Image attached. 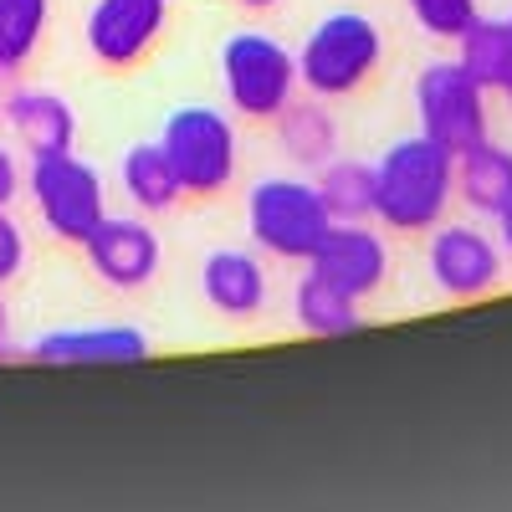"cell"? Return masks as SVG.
<instances>
[{
    "label": "cell",
    "instance_id": "obj_1",
    "mask_svg": "<svg viewBox=\"0 0 512 512\" xmlns=\"http://www.w3.org/2000/svg\"><path fill=\"white\" fill-rule=\"evenodd\" d=\"M456 200V154L436 139H400L374 164V216L405 236L436 231Z\"/></svg>",
    "mask_w": 512,
    "mask_h": 512
},
{
    "label": "cell",
    "instance_id": "obj_2",
    "mask_svg": "<svg viewBox=\"0 0 512 512\" xmlns=\"http://www.w3.org/2000/svg\"><path fill=\"white\" fill-rule=\"evenodd\" d=\"M246 226H251V241L267 256H282V262H313V251L333 231V216H328L318 185L292 180V175H267L246 195Z\"/></svg>",
    "mask_w": 512,
    "mask_h": 512
},
{
    "label": "cell",
    "instance_id": "obj_3",
    "mask_svg": "<svg viewBox=\"0 0 512 512\" xmlns=\"http://www.w3.org/2000/svg\"><path fill=\"white\" fill-rule=\"evenodd\" d=\"M384 57V36L364 11H333L318 21L297 52V82L313 98H344L379 67Z\"/></svg>",
    "mask_w": 512,
    "mask_h": 512
},
{
    "label": "cell",
    "instance_id": "obj_4",
    "mask_svg": "<svg viewBox=\"0 0 512 512\" xmlns=\"http://www.w3.org/2000/svg\"><path fill=\"white\" fill-rule=\"evenodd\" d=\"M159 149L175 169V180L185 195H221L231 180H236V128L221 108H205V103H190L180 113H169L164 134H159Z\"/></svg>",
    "mask_w": 512,
    "mask_h": 512
},
{
    "label": "cell",
    "instance_id": "obj_5",
    "mask_svg": "<svg viewBox=\"0 0 512 512\" xmlns=\"http://www.w3.org/2000/svg\"><path fill=\"white\" fill-rule=\"evenodd\" d=\"M415 113L420 134L451 154L487 144V88L461 62H431L415 77Z\"/></svg>",
    "mask_w": 512,
    "mask_h": 512
},
{
    "label": "cell",
    "instance_id": "obj_6",
    "mask_svg": "<svg viewBox=\"0 0 512 512\" xmlns=\"http://www.w3.org/2000/svg\"><path fill=\"white\" fill-rule=\"evenodd\" d=\"M221 82L236 113L246 118H277L297 93V57L277 36L236 31L221 47Z\"/></svg>",
    "mask_w": 512,
    "mask_h": 512
},
{
    "label": "cell",
    "instance_id": "obj_7",
    "mask_svg": "<svg viewBox=\"0 0 512 512\" xmlns=\"http://www.w3.org/2000/svg\"><path fill=\"white\" fill-rule=\"evenodd\" d=\"M31 200L41 210V221L57 241L82 246L108 216V200H103V180L93 164H82L72 149L67 154H41L31 159Z\"/></svg>",
    "mask_w": 512,
    "mask_h": 512
},
{
    "label": "cell",
    "instance_id": "obj_8",
    "mask_svg": "<svg viewBox=\"0 0 512 512\" xmlns=\"http://www.w3.org/2000/svg\"><path fill=\"white\" fill-rule=\"evenodd\" d=\"M169 21V0H93L88 11V52L103 67H134Z\"/></svg>",
    "mask_w": 512,
    "mask_h": 512
},
{
    "label": "cell",
    "instance_id": "obj_9",
    "mask_svg": "<svg viewBox=\"0 0 512 512\" xmlns=\"http://www.w3.org/2000/svg\"><path fill=\"white\" fill-rule=\"evenodd\" d=\"M425 262H431V282L446 297H487L502 282V251L477 226H441Z\"/></svg>",
    "mask_w": 512,
    "mask_h": 512
},
{
    "label": "cell",
    "instance_id": "obj_10",
    "mask_svg": "<svg viewBox=\"0 0 512 512\" xmlns=\"http://www.w3.org/2000/svg\"><path fill=\"white\" fill-rule=\"evenodd\" d=\"M149 349V333L144 328H128V323H103V328H57V333H41L36 344L26 349L31 364H52V369H82V364H144Z\"/></svg>",
    "mask_w": 512,
    "mask_h": 512
},
{
    "label": "cell",
    "instance_id": "obj_11",
    "mask_svg": "<svg viewBox=\"0 0 512 512\" xmlns=\"http://www.w3.org/2000/svg\"><path fill=\"white\" fill-rule=\"evenodd\" d=\"M308 272H318L323 282H333L338 292L364 297L384 287V272H390V251L384 241L364 226V221H333V231L323 236V246L313 251Z\"/></svg>",
    "mask_w": 512,
    "mask_h": 512
},
{
    "label": "cell",
    "instance_id": "obj_12",
    "mask_svg": "<svg viewBox=\"0 0 512 512\" xmlns=\"http://www.w3.org/2000/svg\"><path fill=\"white\" fill-rule=\"evenodd\" d=\"M82 251H88V267H93L108 287H123V292L154 282L159 256H164L154 226H144V221H134V216H103V226L82 241Z\"/></svg>",
    "mask_w": 512,
    "mask_h": 512
},
{
    "label": "cell",
    "instance_id": "obj_13",
    "mask_svg": "<svg viewBox=\"0 0 512 512\" xmlns=\"http://www.w3.org/2000/svg\"><path fill=\"white\" fill-rule=\"evenodd\" d=\"M200 287H205V303L226 318H256L267 308V272L241 246L210 251L205 267H200Z\"/></svg>",
    "mask_w": 512,
    "mask_h": 512
},
{
    "label": "cell",
    "instance_id": "obj_14",
    "mask_svg": "<svg viewBox=\"0 0 512 512\" xmlns=\"http://www.w3.org/2000/svg\"><path fill=\"white\" fill-rule=\"evenodd\" d=\"M6 123H11V134L26 144L31 159H41V154H67L72 139H77V118H72L67 98L36 93V88H16V93L6 98Z\"/></svg>",
    "mask_w": 512,
    "mask_h": 512
},
{
    "label": "cell",
    "instance_id": "obj_15",
    "mask_svg": "<svg viewBox=\"0 0 512 512\" xmlns=\"http://www.w3.org/2000/svg\"><path fill=\"white\" fill-rule=\"evenodd\" d=\"M456 195L482 210V216H497V210L512 205V149L502 144H477L456 154Z\"/></svg>",
    "mask_w": 512,
    "mask_h": 512
},
{
    "label": "cell",
    "instance_id": "obj_16",
    "mask_svg": "<svg viewBox=\"0 0 512 512\" xmlns=\"http://www.w3.org/2000/svg\"><path fill=\"white\" fill-rule=\"evenodd\" d=\"M292 318L303 333L313 338H344V333H359L364 328V313H359V297L338 292L333 282H323L318 272H308L292 292Z\"/></svg>",
    "mask_w": 512,
    "mask_h": 512
},
{
    "label": "cell",
    "instance_id": "obj_17",
    "mask_svg": "<svg viewBox=\"0 0 512 512\" xmlns=\"http://www.w3.org/2000/svg\"><path fill=\"white\" fill-rule=\"evenodd\" d=\"M456 47H461V67L472 72L487 93H512V21H487L477 16L472 26H466L456 36Z\"/></svg>",
    "mask_w": 512,
    "mask_h": 512
},
{
    "label": "cell",
    "instance_id": "obj_18",
    "mask_svg": "<svg viewBox=\"0 0 512 512\" xmlns=\"http://www.w3.org/2000/svg\"><path fill=\"white\" fill-rule=\"evenodd\" d=\"M123 190L144 216H164V210H175L180 195H185L159 144H134L123 154Z\"/></svg>",
    "mask_w": 512,
    "mask_h": 512
},
{
    "label": "cell",
    "instance_id": "obj_19",
    "mask_svg": "<svg viewBox=\"0 0 512 512\" xmlns=\"http://www.w3.org/2000/svg\"><path fill=\"white\" fill-rule=\"evenodd\" d=\"M277 144L297 159V164H328L333 159V149H338V128H333V113L323 108V103H287L277 118Z\"/></svg>",
    "mask_w": 512,
    "mask_h": 512
},
{
    "label": "cell",
    "instance_id": "obj_20",
    "mask_svg": "<svg viewBox=\"0 0 512 512\" xmlns=\"http://www.w3.org/2000/svg\"><path fill=\"white\" fill-rule=\"evenodd\" d=\"M318 195L333 221H369L374 216V164L328 159L318 175Z\"/></svg>",
    "mask_w": 512,
    "mask_h": 512
},
{
    "label": "cell",
    "instance_id": "obj_21",
    "mask_svg": "<svg viewBox=\"0 0 512 512\" xmlns=\"http://www.w3.org/2000/svg\"><path fill=\"white\" fill-rule=\"evenodd\" d=\"M41 31H47V0H0V67H21Z\"/></svg>",
    "mask_w": 512,
    "mask_h": 512
},
{
    "label": "cell",
    "instance_id": "obj_22",
    "mask_svg": "<svg viewBox=\"0 0 512 512\" xmlns=\"http://www.w3.org/2000/svg\"><path fill=\"white\" fill-rule=\"evenodd\" d=\"M405 6L420 21V31L446 36V41H456L466 26L477 21V0H405Z\"/></svg>",
    "mask_w": 512,
    "mask_h": 512
},
{
    "label": "cell",
    "instance_id": "obj_23",
    "mask_svg": "<svg viewBox=\"0 0 512 512\" xmlns=\"http://www.w3.org/2000/svg\"><path fill=\"white\" fill-rule=\"evenodd\" d=\"M26 262V241H21V226L0 210V282H11Z\"/></svg>",
    "mask_w": 512,
    "mask_h": 512
},
{
    "label": "cell",
    "instance_id": "obj_24",
    "mask_svg": "<svg viewBox=\"0 0 512 512\" xmlns=\"http://www.w3.org/2000/svg\"><path fill=\"white\" fill-rule=\"evenodd\" d=\"M16 190H21V169H16V159L6 149H0V210L16 200Z\"/></svg>",
    "mask_w": 512,
    "mask_h": 512
},
{
    "label": "cell",
    "instance_id": "obj_25",
    "mask_svg": "<svg viewBox=\"0 0 512 512\" xmlns=\"http://www.w3.org/2000/svg\"><path fill=\"white\" fill-rule=\"evenodd\" d=\"M11 359H21V354H16V344H11V318H6V303H0V364H11Z\"/></svg>",
    "mask_w": 512,
    "mask_h": 512
},
{
    "label": "cell",
    "instance_id": "obj_26",
    "mask_svg": "<svg viewBox=\"0 0 512 512\" xmlns=\"http://www.w3.org/2000/svg\"><path fill=\"white\" fill-rule=\"evenodd\" d=\"M497 236H502V251H512V205L497 210Z\"/></svg>",
    "mask_w": 512,
    "mask_h": 512
},
{
    "label": "cell",
    "instance_id": "obj_27",
    "mask_svg": "<svg viewBox=\"0 0 512 512\" xmlns=\"http://www.w3.org/2000/svg\"><path fill=\"white\" fill-rule=\"evenodd\" d=\"M241 6H251V11H267V6H277V0H241Z\"/></svg>",
    "mask_w": 512,
    "mask_h": 512
},
{
    "label": "cell",
    "instance_id": "obj_28",
    "mask_svg": "<svg viewBox=\"0 0 512 512\" xmlns=\"http://www.w3.org/2000/svg\"><path fill=\"white\" fill-rule=\"evenodd\" d=\"M507 103H512V93H507Z\"/></svg>",
    "mask_w": 512,
    "mask_h": 512
},
{
    "label": "cell",
    "instance_id": "obj_29",
    "mask_svg": "<svg viewBox=\"0 0 512 512\" xmlns=\"http://www.w3.org/2000/svg\"><path fill=\"white\" fill-rule=\"evenodd\" d=\"M507 21H512V16H507Z\"/></svg>",
    "mask_w": 512,
    "mask_h": 512
}]
</instances>
